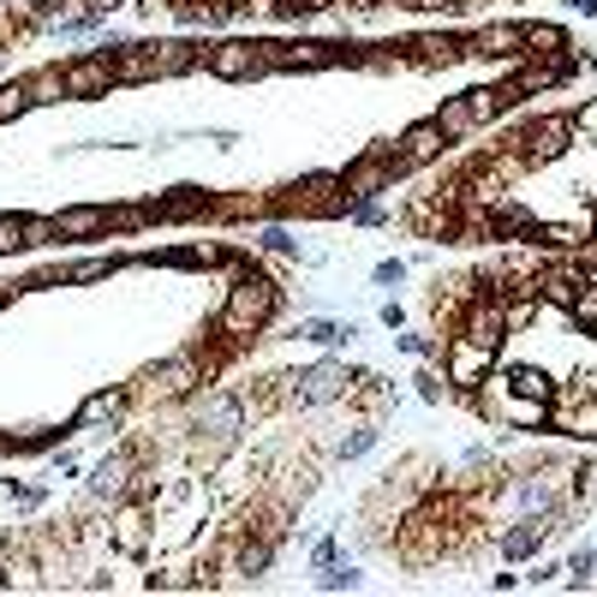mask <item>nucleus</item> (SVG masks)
I'll return each instance as SVG.
<instances>
[{
  "mask_svg": "<svg viewBox=\"0 0 597 597\" xmlns=\"http://www.w3.org/2000/svg\"><path fill=\"white\" fill-rule=\"evenodd\" d=\"M448 156V138H443V126L436 120H418V126H406L401 143H395V162L401 173H413V168H430V162H443Z\"/></svg>",
  "mask_w": 597,
  "mask_h": 597,
  "instance_id": "nucleus-11",
  "label": "nucleus"
},
{
  "mask_svg": "<svg viewBox=\"0 0 597 597\" xmlns=\"http://www.w3.org/2000/svg\"><path fill=\"white\" fill-rule=\"evenodd\" d=\"M574 12H586V19H597V0H567Z\"/></svg>",
  "mask_w": 597,
  "mask_h": 597,
  "instance_id": "nucleus-44",
  "label": "nucleus"
},
{
  "mask_svg": "<svg viewBox=\"0 0 597 597\" xmlns=\"http://www.w3.org/2000/svg\"><path fill=\"white\" fill-rule=\"evenodd\" d=\"M275 317H281V287H275L264 269H239V275H233L227 305H222V334L245 341V334H264Z\"/></svg>",
  "mask_w": 597,
  "mask_h": 597,
  "instance_id": "nucleus-1",
  "label": "nucleus"
},
{
  "mask_svg": "<svg viewBox=\"0 0 597 597\" xmlns=\"http://www.w3.org/2000/svg\"><path fill=\"white\" fill-rule=\"evenodd\" d=\"M192 430L233 448L239 430H245V401L227 395V388H203V395H192Z\"/></svg>",
  "mask_w": 597,
  "mask_h": 597,
  "instance_id": "nucleus-4",
  "label": "nucleus"
},
{
  "mask_svg": "<svg viewBox=\"0 0 597 597\" xmlns=\"http://www.w3.org/2000/svg\"><path fill=\"white\" fill-rule=\"evenodd\" d=\"M222 7H227V12H245V7H257V0H222Z\"/></svg>",
  "mask_w": 597,
  "mask_h": 597,
  "instance_id": "nucleus-45",
  "label": "nucleus"
},
{
  "mask_svg": "<svg viewBox=\"0 0 597 597\" xmlns=\"http://www.w3.org/2000/svg\"><path fill=\"white\" fill-rule=\"evenodd\" d=\"M537 245H556V252H574V245H586V233H579V227H567V222H556V227H537Z\"/></svg>",
  "mask_w": 597,
  "mask_h": 597,
  "instance_id": "nucleus-30",
  "label": "nucleus"
},
{
  "mask_svg": "<svg viewBox=\"0 0 597 597\" xmlns=\"http://www.w3.org/2000/svg\"><path fill=\"white\" fill-rule=\"evenodd\" d=\"M401 353H413V359H443V347H436V341H425V334H401Z\"/></svg>",
  "mask_w": 597,
  "mask_h": 597,
  "instance_id": "nucleus-36",
  "label": "nucleus"
},
{
  "mask_svg": "<svg viewBox=\"0 0 597 597\" xmlns=\"http://www.w3.org/2000/svg\"><path fill=\"white\" fill-rule=\"evenodd\" d=\"M497 383L526 395V401H556V383H550L544 365H508V371H497Z\"/></svg>",
  "mask_w": 597,
  "mask_h": 597,
  "instance_id": "nucleus-19",
  "label": "nucleus"
},
{
  "mask_svg": "<svg viewBox=\"0 0 597 597\" xmlns=\"http://www.w3.org/2000/svg\"><path fill=\"white\" fill-rule=\"evenodd\" d=\"M430 120L443 126V138H448V143H455V138H472V132H484V126H478V114H472V102H466V96H448L443 108L430 114Z\"/></svg>",
  "mask_w": 597,
  "mask_h": 597,
  "instance_id": "nucleus-20",
  "label": "nucleus"
},
{
  "mask_svg": "<svg viewBox=\"0 0 597 597\" xmlns=\"http://www.w3.org/2000/svg\"><path fill=\"white\" fill-rule=\"evenodd\" d=\"M466 49L484 54V61H520V54H526V24H508V19L478 24V31L466 36Z\"/></svg>",
  "mask_w": 597,
  "mask_h": 597,
  "instance_id": "nucleus-14",
  "label": "nucleus"
},
{
  "mask_svg": "<svg viewBox=\"0 0 597 597\" xmlns=\"http://www.w3.org/2000/svg\"><path fill=\"white\" fill-rule=\"evenodd\" d=\"M299 341H311V347H353V334H359V323H334V317H305V323L294 329Z\"/></svg>",
  "mask_w": 597,
  "mask_h": 597,
  "instance_id": "nucleus-22",
  "label": "nucleus"
},
{
  "mask_svg": "<svg viewBox=\"0 0 597 597\" xmlns=\"http://www.w3.org/2000/svg\"><path fill=\"white\" fill-rule=\"evenodd\" d=\"M281 383H287V401L294 406H329V401L353 395L359 371H347L341 359H317V365H305L299 376H281Z\"/></svg>",
  "mask_w": 597,
  "mask_h": 597,
  "instance_id": "nucleus-2",
  "label": "nucleus"
},
{
  "mask_svg": "<svg viewBox=\"0 0 597 597\" xmlns=\"http://www.w3.org/2000/svg\"><path fill=\"white\" fill-rule=\"evenodd\" d=\"M556 54H574L562 24H526V61H556Z\"/></svg>",
  "mask_w": 597,
  "mask_h": 597,
  "instance_id": "nucleus-21",
  "label": "nucleus"
},
{
  "mask_svg": "<svg viewBox=\"0 0 597 597\" xmlns=\"http://www.w3.org/2000/svg\"><path fill=\"white\" fill-rule=\"evenodd\" d=\"M455 334H460V341H472V347H484V353H502V341H508L502 299L472 294V299H466V311H460V323H455Z\"/></svg>",
  "mask_w": 597,
  "mask_h": 597,
  "instance_id": "nucleus-7",
  "label": "nucleus"
},
{
  "mask_svg": "<svg viewBox=\"0 0 597 597\" xmlns=\"http://www.w3.org/2000/svg\"><path fill=\"white\" fill-rule=\"evenodd\" d=\"M108 537H114V550H120V556H150V502L126 497L120 514H114V526H108Z\"/></svg>",
  "mask_w": 597,
  "mask_h": 597,
  "instance_id": "nucleus-15",
  "label": "nucleus"
},
{
  "mask_svg": "<svg viewBox=\"0 0 597 597\" xmlns=\"http://www.w3.org/2000/svg\"><path fill=\"white\" fill-rule=\"evenodd\" d=\"M334 0H269L275 19H305V12H329Z\"/></svg>",
  "mask_w": 597,
  "mask_h": 597,
  "instance_id": "nucleus-32",
  "label": "nucleus"
},
{
  "mask_svg": "<svg viewBox=\"0 0 597 597\" xmlns=\"http://www.w3.org/2000/svg\"><path fill=\"white\" fill-rule=\"evenodd\" d=\"M376 436H383L376 425H353V436H341V448H334V455H341V460H359V455H371V448H376Z\"/></svg>",
  "mask_w": 597,
  "mask_h": 597,
  "instance_id": "nucleus-27",
  "label": "nucleus"
},
{
  "mask_svg": "<svg viewBox=\"0 0 597 597\" xmlns=\"http://www.w3.org/2000/svg\"><path fill=\"white\" fill-rule=\"evenodd\" d=\"M264 252H275V257H299V239L287 227H264Z\"/></svg>",
  "mask_w": 597,
  "mask_h": 597,
  "instance_id": "nucleus-35",
  "label": "nucleus"
},
{
  "mask_svg": "<svg viewBox=\"0 0 597 597\" xmlns=\"http://www.w3.org/2000/svg\"><path fill=\"white\" fill-rule=\"evenodd\" d=\"M61 84H66V102H96V96H108L120 78H114V61L96 49V54H72V61L61 66Z\"/></svg>",
  "mask_w": 597,
  "mask_h": 597,
  "instance_id": "nucleus-8",
  "label": "nucleus"
},
{
  "mask_svg": "<svg viewBox=\"0 0 597 597\" xmlns=\"http://www.w3.org/2000/svg\"><path fill=\"white\" fill-rule=\"evenodd\" d=\"M203 72L222 84H245V78H269L264 66V42L252 36H227V42H203Z\"/></svg>",
  "mask_w": 597,
  "mask_h": 597,
  "instance_id": "nucleus-3",
  "label": "nucleus"
},
{
  "mask_svg": "<svg viewBox=\"0 0 597 597\" xmlns=\"http://www.w3.org/2000/svg\"><path fill=\"white\" fill-rule=\"evenodd\" d=\"M120 269V257H90V264H72L61 281H102V275H114Z\"/></svg>",
  "mask_w": 597,
  "mask_h": 597,
  "instance_id": "nucleus-31",
  "label": "nucleus"
},
{
  "mask_svg": "<svg viewBox=\"0 0 597 597\" xmlns=\"http://www.w3.org/2000/svg\"><path fill=\"white\" fill-rule=\"evenodd\" d=\"M490 365H497V353H484V347L460 341V334L443 347V376H448V383H460V388L490 383Z\"/></svg>",
  "mask_w": 597,
  "mask_h": 597,
  "instance_id": "nucleus-12",
  "label": "nucleus"
},
{
  "mask_svg": "<svg viewBox=\"0 0 597 597\" xmlns=\"http://www.w3.org/2000/svg\"><path fill=\"white\" fill-rule=\"evenodd\" d=\"M395 7H406V12H455V7H466V0H395Z\"/></svg>",
  "mask_w": 597,
  "mask_h": 597,
  "instance_id": "nucleus-41",
  "label": "nucleus"
},
{
  "mask_svg": "<svg viewBox=\"0 0 597 597\" xmlns=\"http://www.w3.org/2000/svg\"><path fill=\"white\" fill-rule=\"evenodd\" d=\"M347 222H359V227H388V210H383V203H347Z\"/></svg>",
  "mask_w": 597,
  "mask_h": 597,
  "instance_id": "nucleus-33",
  "label": "nucleus"
},
{
  "mask_svg": "<svg viewBox=\"0 0 597 597\" xmlns=\"http://www.w3.org/2000/svg\"><path fill=\"white\" fill-rule=\"evenodd\" d=\"M275 562V532H257V526H239V537H233V556H227V574L239 579H264Z\"/></svg>",
  "mask_w": 597,
  "mask_h": 597,
  "instance_id": "nucleus-13",
  "label": "nucleus"
},
{
  "mask_svg": "<svg viewBox=\"0 0 597 597\" xmlns=\"http://www.w3.org/2000/svg\"><path fill=\"white\" fill-rule=\"evenodd\" d=\"M24 239H31V245H49V239H61V233H54V215H31Z\"/></svg>",
  "mask_w": 597,
  "mask_h": 597,
  "instance_id": "nucleus-39",
  "label": "nucleus"
},
{
  "mask_svg": "<svg viewBox=\"0 0 597 597\" xmlns=\"http://www.w3.org/2000/svg\"><path fill=\"white\" fill-rule=\"evenodd\" d=\"M562 574H574V586L586 591V586H591V574H597V550H579V556H567Z\"/></svg>",
  "mask_w": 597,
  "mask_h": 597,
  "instance_id": "nucleus-34",
  "label": "nucleus"
},
{
  "mask_svg": "<svg viewBox=\"0 0 597 597\" xmlns=\"http://www.w3.org/2000/svg\"><path fill=\"white\" fill-rule=\"evenodd\" d=\"M317 586H323V591H359V586H365V574H359V567H341V562H329V574L317 579Z\"/></svg>",
  "mask_w": 597,
  "mask_h": 597,
  "instance_id": "nucleus-28",
  "label": "nucleus"
},
{
  "mask_svg": "<svg viewBox=\"0 0 597 597\" xmlns=\"http://www.w3.org/2000/svg\"><path fill=\"white\" fill-rule=\"evenodd\" d=\"M556 574H562V562H537L526 579H532V586H550V579H556Z\"/></svg>",
  "mask_w": 597,
  "mask_h": 597,
  "instance_id": "nucleus-43",
  "label": "nucleus"
},
{
  "mask_svg": "<svg viewBox=\"0 0 597 597\" xmlns=\"http://www.w3.org/2000/svg\"><path fill=\"white\" fill-rule=\"evenodd\" d=\"M132 478H138V455L132 448H120V455H102L90 466V497L96 502H126L132 497Z\"/></svg>",
  "mask_w": 597,
  "mask_h": 597,
  "instance_id": "nucleus-10",
  "label": "nucleus"
},
{
  "mask_svg": "<svg viewBox=\"0 0 597 597\" xmlns=\"http://www.w3.org/2000/svg\"><path fill=\"white\" fill-rule=\"evenodd\" d=\"M54 233L61 239H96V233H108V210L102 203H72V210L54 215Z\"/></svg>",
  "mask_w": 597,
  "mask_h": 597,
  "instance_id": "nucleus-18",
  "label": "nucleus"
},
{
  "mask_svg": "<svg viewBox=\"0 0 597 597\" xmlns=\"http://www.w3.org/2000/svg\"><path fill=\"white\" fill-rule=\"evenodd\" d=\"M567 143H574V114H537V120H526L514 132V150L526 156L532 168L556 162V156H567Z\"/></svg>",
  "mask_w": 597,
  "mask_h": 597,
  "instance_id": "nucleus-6",
  "label": "nucleus"
},
{
  "mask_svg": "<svg viewBox=\"0 0 597 597\" xmlns=\"http://www.w3.org/2000/svg\"><path fill=\"white\" fill-rule=\"evenodd\" d=\"M567 317H574L579 329H591V334H597V269L586 275V287H579V299L567 305Z\"/></svg>",
  "mask_w": 597,
  "mask_h": 597,
  "instance_id": "nucleus-25",
  "label": "nucleus"
},
{
  "mask_svg": "<svg viewBox=\"0 0 597 597\" xmlns=\"http://www.w3.org/2000/svg\"><path fill=\"white\" fill-rule=\"evenodd\" d=\"M198 383H210V371H203V359L192 353V347H185V353L156 359V365L143 371V388H150L156 401H192Z\"/></svg>",
  "mask_w": 597,
  "mask_h": 597,
  "instance_id": "nucleus-5",
  "label": "nucleus"
},
{
  "mask_svg": "<svg viewBox=\"0 0 597 597\" xmlns=\"http://www.w3.org/2000/svg\"><path fill=\"white\" fill-rule=\"evenodd\" d=\"M24 227H31V215H0V252H24Z\"/></svg>",
  "mask_w": 597,
  "mask_h": 597,
  "instance_id": "nucleus-29",
  "label": "nucleus"
},
{
  "mask_svg": "<svg viewBox=\"0 0 597 597\" xmlns=\"http://www.w3.org/2000/svg\"><path fill=\"white\" fill-rule=\"evenodd\" d=\"M24 90H31V102H66V84H61V66H42L24 78Z\"/></svg>",
  "mask_w": 597,
  "mask_h": 597,
  "instance_id": "nucleus-24",
  "label": "nucleus"
},
{
  "mask_svg": "<svg viewBox=\"0 0 597 597\" xmlns=\"http://www.w3.org/2000/svg\"><path fill=\"white\" fill-rule=\"evenodd\" d=\"M574 138H579V143H597V102L574 114Z\"/></svg>",
  "mask_w": 597,
  "mask_h": 597,
  "instance_id": "nucleus-38",
  "label": "nucleus"
},
{
  "mask_svg": "<svg viewBox=\"0 0 597 597\" xmlns=\"http://www.w3.org/2000/svg\"><path fill=\"white\" fill-rule=\"evenodd\" d=\"M334 562V537H317L311 544V567H329Z\"/></svg>",
  "mask_w": 597,
  "mask_h": 597,
  "instance_id": "nucleus-42",
  "label": "nucleus"
},
{
  "mask_svg": "<svg viewBox=\"0 0 597 597\" xmlns=\"http://www.w3.org/2000/svg\"><path fill=\"white\" fill-rule=\"evenodd\" d=\"M143 54H150V66H156V78H180V72H192L203 66V49L198 42H143Z\"/></svg>",
  "mask_w": 597,
  "mask_h": 597,
  "instance_id": "nucleus-16",
  "label": "nucleus"
},
{
  "mask_svg": "<svg viewBox=\"0 0 597 597\" xmlns=\"http://www.w3.org/2000/svg\"><path fill=\"white\" fill-rule=\"evenodd\" d=\"M126 406H132V388H96L90 401L78 406V418H72V425H120L126 418Z\"/></svg>",
  "mask_w": 597,
  "mask_h": 597,
  "instance_id": "nucleus-17",
  "label": "nucleus"
},
{
  "mask_svg": "<svg viewBox=\"0 0 597 597\" xmlns=\"http://www.w3.org/2000/svg\"><path fill=\"white\" fill-rule=\"evenodd\" d=\"M443 395H448V376H436V371H425V376H418V401H430V406H436Z\"/></svg>",
  "mask_w": 597,
  "mask_h": 597,
  "instance_id": "nucleus-40",
  "label": "nucleus"
},
{
  "mask_svg": "<svg viewBox=\"0 0 597 597\" xmlns=\"http://www.w3.org/2000/svg\"><path fill=\"white\" fill-rule=\"evenodd\" d=\"M371 275H376V287H401V281H406V264H401V257H383Z\"/></svg>",
  "mask_w": 597,
  "mask_h": 597,
  "instance_id": "nucleus-37",
  "label": "nucleus"
},
{
  "mask_svg": "<svg viewBox=\"0 0 597 597\" xmlns=\"http://www.w3.org/2000/svg\"><path fill=\"white\" fill-rule=\"evenodd\" d=\"M36 102H31V90H24V78L19 84H0V126L7 120H19V114H31Z\"/></svg>",
  "mask_w": 597,
  "mask_h": 597,
  "instance_id": "nucleus-26",
  "label": "nucleus"
},
{
  "mask_svg": "<svg viewBox=\"0 0 597 597\" xmlns=\"http://www.w3.org/2000/svg\"><path fill=\"white\" fill-rule=\"evenodd\" d=\"M413 49H418V54H425V61H430V66H455V61H460V54H472V49H466V36H443V31H436V36H418V42H413Z\"/></svg>",
  "mask_w": 597,
  "mask_h": 597,
  "instance_id": "nucleus-23",
  "label": "nucleus"
},
{
  "mask_svg": "<svg viewBox=\"0 0 597 597\" xmlns=\"http://www.w3.org/2000/svg\"><path fill=\"white\" fill-rule=\"evenodd\" d=\"M550 425L567 430V436H579V443H597V395H591L586 383L562 388V395L550 401Z\"/></svg>",
  "mask_w": 597,
  "mask_h": 597,
  "instance_id": "nucleus-9",
  "label": "nucleus"
}]
</instances>
